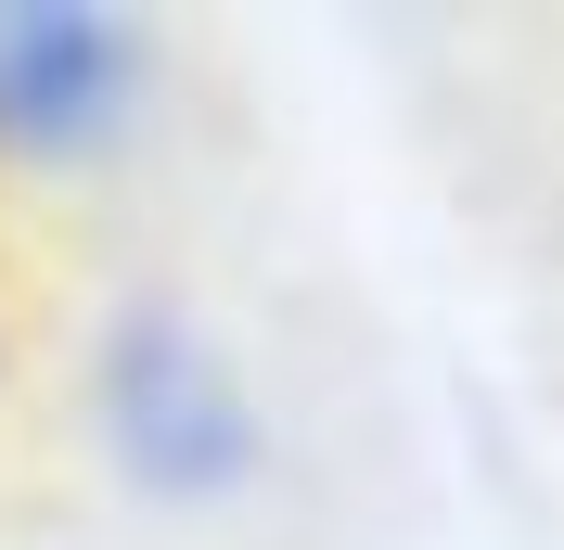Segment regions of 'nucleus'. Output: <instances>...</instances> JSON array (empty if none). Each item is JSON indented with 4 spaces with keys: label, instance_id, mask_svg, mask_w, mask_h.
Segmentation results:
<instances>
[{
    "label": "nucleus",
    "instance_id": "1",
    "mask_svg": "<svg viewBox=\"0 0 564 550\" xmlns=\"http://www.w3.org/2000/svg\"><path fill=\"white\" fill-rule=\"evenodd\" d=\"M104 448L141 499H231L257 474V397L218 359V333H193L180 308H129L104 333Z\"/></svg>",
    "mask_w": 564,
    "mask_h": 550
},
{
    "label": "nucleus",
    "instance_id": "2",
    "mask_svg": "<svg viewBox=\"0 0 564 550\" xmlns=\"http://www.w3.org/2000/svg\"><path fill=\"white\" fill-rule=\"evenodd\" d=\"M141 90V38L116 13H77V0H0V141L13 154H65V141H104Z\"/></svg>",
    "mask_w": 564,
    "mask_h": 550
}]
</instances>
